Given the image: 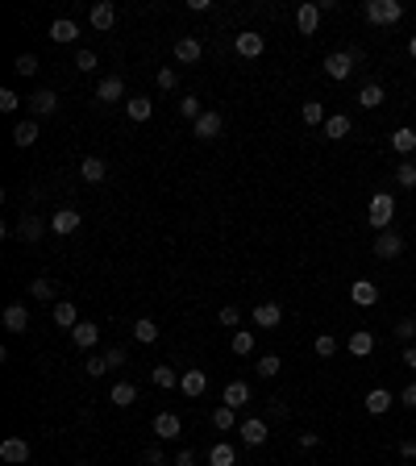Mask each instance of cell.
I'll return each mask as SVG.
<instances>
[{"label": "cell", "instance_id": "42", "mask_svg": "<svg viewBox=\"0 0 416 466\" xmlns=\"http://www.w3.org/2000/svg\"><path fill=\"white\" fill-rule=\"evenodd\" d=\"M279 367H283V363H279V354H263V358H258V375H263V379H275V375H279Z\"/></svg>", "mask_w": 416, "mask_h": 466}, {"label": "cell", "instance_id": "26", "mask_svg": "<svg viewBox=\"0 0 416 466\" xmlns=\"http://www.w3.org/2000/svg\"><path fill=\"white\" fill-rule=\"evenodd\" d=\"M208 466H238V450H233L229 442H217V446L208 450Z\"/></svg>", "mask_w": 416, "mask_h": 466}, {"label": "cell", "instance_id": "6", "mask_svg": "<svg viewBox=\"0 0 416 466\" xmlns=\"http://www.w3.org/2000/svg\"><path fill=\"white\" fill-rule=\"evenodd\" d=\"M0 458L8 466L29 463V442H25V438H4V442H0Z\"/></svg>", "mask_w": 416, "mask_h": 466}, {"label": "cell", "instance_id": "9", "mask_svg": "<svg viewBox=\"0 0 416 466\" xmlns=\"http://www.w3.org/2000/svg\"><path fill=\"white\" fill-rule=\"evenodd\" d=\"M221 129H225V117H221V113H204V117H200V121L192 125V133H196L200 142H213V138H217Z\"/></svg>", "mask_w": 416, "mask_h": 466}, {"label": "cell", "instance_id": "10", "mask_svg": "<svg viewBox=\"0 0 416 466\" xmlns=\"http://www.w3.org/2000/svg\"><path fill=\"white\" fill-rule=\"evenodd\" d=\"M283 321V308L275 304V300H263V304H254V325L258 329H275Z\"/></svg>", "mask_w": 416, "mask_h": 466}, {"label": "cell", "instance_id": "54", "mask_svg": "<svg viewBox=\"0 0 416 466\" xmlns=\"http://www.w3.org/2000/svg\"><path fill=\"white\" fill-rule=\"evenodd\" d=\"M142 458H146V466H163V450H158V446H150Z\"/></svg>", "mask_w": 416, "mask_h": 466}, {"label": "cell", "instance_id": "28", "mask_svg": "<svg viewBox=\"0 0 416 466\" xmlns=\"http://www.w3.org/2000/svg\"><path fill=\"white\" fill-rule=\"evenodd\" d=\"M125 113H129L133 121H146V117L154 113V100H150V96H129V100H125Z\"/></svg>", "mask_w": 416, "mask_h": 466}, {"label": "cell", "instance_id": "22", "mask_svg": "<svg viewBox=\"0 0 416 466\" xmlns=\"http://www.w3.org/2000/svg\"><path fill=\"white\" fill-rule=\"evenodd\" d=\"M113 21H117V8H113L108 0L92 4V29H113Z\"/></svg>", "mask_w": 416, "mask_h": 466}, {"label": "cell", "instance_id": "32", "mask_svg": "<svg viewBox=\"0 0 416 466\" xmlns=\"http://www.w3.org/2000/svg\"><path fill=\"white\" fill-rule=\"evenodd\" d=\"M225 404H229V408H246V404H250V388H246L242 379L229 383V388H225Z\"/></svg>", "mask_w": 416, "mask_h": 466}, {"label": "cell", "instance_id": "60", "mask_svg": "<svg viewBox=\"0 0 416 466\" xmlns=\"http://www.w3.org/2000/svg\"><path fill=\"white\" fill-rule=\"evenodd\" d=\"M408 54H413V58H416V33H413V42H408Z\"/></svg>", "mask_w": 416, "mask_h": 466}, {"label": "cell", "instance_id": "30", "mask_svg": "<svg viewBox=\"0 0 416 466\" xmlns=\"http://www.w3.org/2000/svg\"><path fill=\"white\" fill-rule=\"evenodd\" d=\"M79 175H83L88 183H100V179L108 175V167H104V158H83V163H79Z\"/></svg>", "mask_w": 416, "mask_h": 466}, {"label": "cell", "instance_id": "59", "mask_svg": "<svg viewBox=\"0 0 416 466\" xmlns=\"http://www.w3.org/2000/svg\"><path fill=\"white\" fill-rule=\"evenodd\" d=\"M404 367H408V371H416V346H408V350H404Z\"/></svg>", "mask_w": 416, "mask_h": 466}, {"label": "cell", "instance_id": "47", "mask_svg": "<svg viewBox=\"0 0 416 466\" xmlns=\"http://www.w3.org/2000/svg\"><path fill=\"white\" fill-rule=\"evenodd\" d=\"M217 321H221V325H225V329H238V321H242V313H238V308H233V304H225V308H221V313H217Z\"/></svg>", "mask_w": 416, "mask_h": 466}, {"label": "cell", "instance_id": "34", "mask_svg": "<svg viewBox=\"0 0 416 466\" xmlns=\"http://www.w3.org/2000/svg\"><path fill=\"white\" fill-rule=\"evenodd\" d=\"M42 229H46V225H42L38 217H21V225H17V238H21V242H38V238H42Z\"/></svg>", "mask_w": 416, "mask_h": 466}, {"label": "cell", "instance_id": "58", "mask_svg": "<svg viewBox=\"0 0 416 466\" xmlns=\"http://www.w3.org/2000/svg\"><path fill=\"white\" fill-rule=\"evenodd\" d=\"M300 446H304V450H317V446H321V438H317V433H300Z\"/></svg>", "mask_w": 416, "mask_h": 466}, {"label": "cell", "instance_id": "25", "mask_svg": "<svg viewBox=\"0 0 416 466\" xmlns=\"http://www.w3.org/2000/svg\"><path fill=\"white\" fill-rule=\"evenodd\" d=\"M54 325H58V329H75V325H79V313H75L71 300H58V304H54Z\"/></svg>", "mask_w": 416, "mask_h": 466}, {"label": "cell", "instance_id": "27", "mask_svg": "<svg viewBox=\"0 0 416 466\" xmlns=\"http://www.w3.org/2000/svg\"><path fill=\"white\" fill-rule=\"evenodd\" d=\"M200 54H204V46H200L196 38H179V42H175V58H179V63H196Z\"/></svg>", "mask_w": 416, "mask_h": 466}, {"label": "cell", "instance_id": "8", "mask_svg": "<svg viewBox=\"0 0 416 466\" xmlns=\"http://www.w3.org/2000/svg\"><path fill=\"white\" fill-rule=\"evenodd\" d=\"M25 104H29V113H33V117H50V113H58V96H54L50 88L33 92V96H29Z\"/></svg>", "mask_w": 416, "mask_h": 466}, {"label": "cell", "instance_id": "2", "mask_svg": "<svg viewBox=\"0 0 416 466\" xmlns=\"http://www.w3.org/2000/svg\"><path fill=\"white\" fill-rule=\"evenodd\" d=\"M392 217H396V200H392V192H375L371 196V204H367V221H371V229H392Z\"/></svg>", "mask_w": 416, "mask_h": 466}, {"label": "cell", "instance_id": "31", "mask_svg": "<svg viewBox=\"0 0 416 466\" xmlns=\"http://www.w3.org/2000/svg\"><path fill=\"white\" fill-rule=\"evenodd\" d=\"M150 379H154V388L171 392V388H179V379H183V375H175V367H154V371H150Z\"/></svg>", "mask_w": 416, "mask_h": 466}, {"label": "cell", "instance_id": "41", "mask_svg": "<svg viewBox=\"0 0 416 466\" xmlns=\"http://www.w3.org/2000/svg\"><path fill=\"white\" fill-rule=\"evenodd\" d=\"M179 113H183V117H188L192 125H196V121L204 117V108H200V100H196V96H183V100H179Z\"/></svg>", "mask_w": 416, "mask_h": 466}, {"label": "cell", "instance_id": "36", "mask_svg": "<svg viewBox=\"0 0 416 466\" xmlns=\"http://www.w3.org/2000/svg\"><path fill=\"white\" fill-rule=\"evenodd\" d=\"M108 400H113L117 408H129V404L138 400V388H133V383H117V388L108 392Z\"/></svg>", "mask_w": 416, "mask_h": 466}, {"label": "cell", "instance_id": "48", "mask_svg": "<svg viewBox=\"0 0 416 466\" xmlns=\"http://www.w3.org/2000/svg\"><path fill=\"white\" fill-rule=\"evenodd\" d=\"M13 67H17L21 75H33V71H38V58H33V54H17V63H13Z\"/></svg>", "mask_w": 416, "mask_h": 466}, {"label": "cell", "instance_id": "45", "mask_svg": "<svg viewBox=\"0 0 416 466\" xmlns=\"http://www.w3.org/2000/svg\"><path fill=\"white\" fill-rule=\"evenodd\" d=\"M158 88H163V92L179 88V71H175V67H158Z\"/></svg>", "mask_w": 416, "mask_h": 466}, {"label": "cell", "instance_id": "15", "mask_svg": "<svg viewBox=\"0 0 416 466\" xmlns=\"http://www.w3.org/2000/svg\"><path fill=\"white\" fill-rule=\"evenodd\" d=\"M238 433H242V442L246 446H263L271 433H267V421H258V417H250V421H242L238 425Z\"/></svg>", "mask_w": 416, "mask_h": 466}, {"label": "cell", "instance_id": "52", "mask_svg": "<svg viewBox=\"0 0 416 466\" xmlns=\"http://www.w3.org/2000/svg\"><path fill=\"white\" fill-rule=\"evenodd\" d=\"M104 371H108V363H104V358H88V375H92V379H100Z\"/></svg>", "mask_w": 416, "mask_h": 466}, {"label": "cell", "instance_id": "49", "mask_svg": "<svg viewBox=\"0 0 416 466\" xmlns=\"http://www.w3.org/2000/svg\"><path fill=\"white\" fill-rule=\"evenodd\" d=\"M104 363H108V371H113V367H125V350H121V346H108V350H104Z\"/></svg>", "mask_w": 416, "mask_h": 466}, {"label": "cell", "instance_id": "4", "mask_svg": "<svg viewBox=\"0 0 416 466\" xmlns=\"http://www.w3.org/2000/svg\"><path fill=\"white\" fill-rule=\"evenodd\" d=\"M400 254H404V238H400V233H392V229L375 233V258L392 263V258H400Z\"/></svg>", "mask_w": 416, "mask_h": 466}, {"label": "cell", "instance_id": "14", "mask_svg": "<svg viewBox=\"0 0 416 466\" xmlns=\"http://www.w3.org/2000/svg\"><path fill=\"white\" fill-rule=\"evenodd\" d=\"M204 388H208V375L204 371H183V379H179V392L188 396V400H196V396H204Z\"/></svg>", "mask_w": 416, "mask_h": 466}, {"label": "cell", "instance_id": "1", "mask_svg": "<svg viewBox=\"0 0 416 466\" xmlns=\"http://www.w3.org/2000/svg\"><path fill=\"white\" fill-rule=\"evenodd\" d=\"M358 63H363V50H358V46H346V50H333V54H325V75L342 83V79H350V71H354Z\"/></svg>", "mask_w": 416, "mask_h": 466}, {"label": "cell", "instance_id": "56", "mask_svg": "<svg viewBox=\"0 0 416 466\" xmlns=\"http://www.w3.org/2000/svg\"><path fill=\"white\" fill-rule=\"evenodd\" d=\"M175 466H196V454H192V450H179V454H175Z\"/></svg>", "mask_w": 416, "mask_h": 466}, {"label": "cell", "instance_id": "46", "mask_svg": "<svg viewBox=\"0 0 416 466\" xmlns=\"http://www.w3.org/2000/svg\"><path fill=\"white\" fill-rule=\"evenodd\" d=\"M413 338H416V317H404L396 325V342H413Z\"/></svg>", "mask_w": 416, "mask_h": 466}, {"label": "cell", "instance_id": "24", "mask_svg": "<svg viewBox=\"0 0 416 466\" xmlns=\"http://www.w3.org/2000/svg\"><path fill=\"white\" fill-rule=\"evenodd\" d=\"M350 129H354V125H350V117H346V113H333V117L325 121V138H329V142H342Z\"/></svg>", "mask_w": 416, "mask_h": 466}, {"label": "cell", "instance_id": "11", "mask_svg": "<svg viewBox=\"0 0 416 466\" xmlns=\"http://www.w3.org/2000/svg\"><path fill=\"white\" fill-rule=\"evenodd\" d=\"M346 350H350L354 358H371V354H375V333H371V329L350 333V338H346Z\"/></svg>", "mask_w": 416, "mask_h": 466}, {"label": "cell", "instance_id": "53", "mask_svg": "<svg viewBox=\"0 0 416 466\" xmlns=\"http://www.w3.org/2000/svg\"><path fill=\"white\" fill-rule=\"evenodd\" d=\"M400 404H404V408H416V383H408V388L400 392Z\"/></svg>", "mask_w": 416, "mask_h": 466}, {"label": "cell", "instance_id": "18", "mask_svg": "<svg viewBox=\"0 0 416 466\" xmlns=\"http://www.w3.org/2000/svg\"><path fill=\"white\" fill-rule=\"evenodd\" d=\"M79 38V25L71 21V17H58L54 25H50V42H58V46H67V42H75Z\"/></svg>", "mask_w": 416, "mask_h": 466}, {"label": "cell", "instance_id": "44", "mask_svg": "<svg viewBox=\"0 0 416 466\" xmlns=\"http://www.w3.org/2000/svg\"><path fill=\"white\" fill-rule=\"evenodd\" d=\"M229 346H233V354H238V358H246V354L254 350V333H233V342H229Z\"/></svg>", "mask_w": 416, "mask_h": 466}, {"label": "cell", "instance_id": "50", "mask_svg": "<svg viewBox=\"0 0 416 466\" xmlns=\"http://www.w3.org/2000/svg\"><path fill=\"white\" fill-rule=\"evenodd\" d=\"M75 67H79V71H96V54H92V50H79V54H75Z\"/></svg>", "mask_w": 416, "mask_h": 466}, {"label": "cell", "instance_id": "20", "mask_svg": "<svg viewBox=\"0 0 416 466\" xmlns=\"http://www.w3.org/2000/svg\"><path fill=\"white\" fill-rule=\"evenodd\" d=\"M71 342H75V346H79V350H92V346H96V342H100V329H96V325H92V321H79V325H75V329H71Z\"/></svg>", "mask_w": 416, "mask_h": 466}, {"label": "cell", "instance_id": "57", "mask_svg": "<svg viewBox=\"0 0 416 466\" xmlns=\"http://www.w3.org/2000/svg\"><path fill=\"white\" fill-rule=\"evenodd\" d=\"M271 417L283 421V417H288V404H283V400H271Z\"/></svg>", "mask_w": 416, "mask_h": 466}, {"label": "cell", "instance_id": "3", "mask_svg": "<svg viewBox=\"0 0 416 466\" xmlns=\"http://www.w3.org/2000/svg\"><path fill=\"white\" fill-rule=\"evenodd\" d=\"M363 17H367L371 25H396V21L404 17V4H400V0H367V4H363Z\"/></svg>", "mask_w": 416, "mask_h": 466}, {"label": "cell", "instance_id": "12", "mask_svg": "<svg viewBox=\"0 0 416 466\" xmlns=\"http://www.w3.org/2000/svg\"><path fill=\"white\" fill-rule=\"evenodd\" d=\"M179 433H183V425H179L175 413H158V417H154V438H158V442H175Z\"/></svg>", "mask_w": 416, "mask_h": 466}, {"label": "cell", "instance_id": "38", "mask_svg": "<svg viewBox=\"0 0 416 466\" xmlns=\"http://www.w3.org/2000/svg\"><path fill=\"white\" fill-rule=\"evenodd\" d=\"M238 408H229V404H221L217 413H213V425L221 429V433H229V429H238V417H233Z\"/></svg>", "mask_w": 416, "mask_h": 466}, {"label": "cell", "instance_id": "17", "mask_svg": "<svg viewBox=\"0 0 416 466\" xmlns=\"http://www.w3.org/2000/svg\"><path fill=\"white\" fill-rule=\"evenodd\" d=\"M50 229H54L58 238H67V233H75V229H79V213H75V208H58V213L50 217Z\"/></svg>", "mask_w": 416, "mask_h": 466}, {"label": "cell", "instance_id": "29", "mask_svg": "<svg viewBox=\"0 0 416 466\" xmlns=\"http://www.w3.org/2000/svg\"><path fill=\"white\" fill-rule=\"evenodd\" d=\"M392 150L404 154V158L416 154V129H396V133H392Z\"/></svg>", "mask_w": 416, "mask_h": 466}, {"label": "cell", "instance_id": "16", "mask_svg": "<svg viewBox=\"0 0 416 466\" xmlns=\"http://www.w3.org/2000/svg\"><path fill=\"white\" fill-rule=\"evenodd\" d=\"M121 96H125V83H121L117 75H104L100 88H96V100H100V104H117Z\"/></svg>", "mask_w": 416, "mask_h": 466}, {"label": "cell", "instance_id": "35", "mask_svg": "<svg viewBox=\"0 0 416 466\" xmlns=\"http://www.w3.org/2000/svg\"><path fill=\"white\" fill-rule=\"evenodd\" d=\"M133 338H138L142 346H154V342H158V325H154L150 317H142V321L133 325Z\"/></svg>", "mask_w": 416, "mask_h": 466}, {"label": "cell", "instance_id": "40", "mask_svg": "<svg viewBox=\"0 0 416 466\" xmlns=\"http://www.w3.org/2000/svg\"><path fill=\"white\" fill-rule=\"evenodd\" d=\"M313 350H317V354H321V358H333V354H338V350H342V346H338V338H333V333H321V338H317V342H313Z\"/></svg>", "mask_w": 416, "mask_h": 466}, {"label": "cell", "instance_id": "5", "mask_svg": "<svg viewBox=\"0 0 416 466\" xmlns=\"http://www.w3.org/2000/svg\"><path fill=\"white\" fill-rule=\"evenodd\" d=\"M233 50H238L242 58H258V54L267 50V38H263V33H254V29H246V33H238V38H233Z\"/></svg>", "mask_w": 416, "mask_h": 466}, {"label": "cell", "instance_id": "39", "mask_svg": "<svg viewBox=\"0 0 416 466\" xmlns=\"http://www.w3.org/2000/svg\"><path fill=\"white\" fill-rule=\"evenodd\" d=\"M396 183H400V188H416V163L413 158H400V167H396Z\"/></svg>", "mask_w": 416, "mask_h": 466}, {"label": "cell", "instance_id": "37", "mask_svg": "<svg viewBox=\"0 0 416 466\" xmlns=\"http://www.w3.org/2000/svg\"><path fill=\"white\" fill-rule=\"evenodd\" d=\"M300 117H304V125H321V121H329V117H325V104H321V100H304Z\"/></svg>", "mask_w": 416, "mask_h": 466}, {"label": "cell", "instance_id": "33", "mask_svg": "<svg viewBox=\"0 0 416 466\" xmlns=\"http://www.w3.org/2000/svg\"><path fill=\"white\" fill-rule=\"evenodd\" d=\"M38 133H42V129H38V121H21V125L13 129V142H17V146H33V142H38Z\"/></svg>", "mask_w": 416, "mask_h": 466}, {"label": "cell", "instance_id": "19", "mask_svg": "<svg viewBox=\"0 0 416 466\" xmlns=\"http://www.w3.org/2000/svg\"><path fill=\"white\" fill-rule=\"evenodd\" d=\"M25 325H29V308L25 304H8L4 308V329L8 333H25Z\"/></svg>", "mask_w": 416, "mask_h": 466}, {"label": "cell", "instance_id": "51", "mask_svg": "<svg viewBox=\"0 0 416 466\" xmlns=\"http://www.w3.org/2000/svg\"><path fill=\"white\" fill-rule=\"evenodd\" d=\"M17 104H21V96H17L13 88H4V92H0V108H4V113H13Z\"/></svg>", "mask_w": 416, "mask_h": 466}, {"label": "cell", "instance_id": "43", "mask_svg": "<svg viewBox=\"0 0 416 466\" xmlns=\"http://www.w3.org/2000/svg\"><path fill=\"white\" fill-rule=\"evenodd\" d=\"M29 296H33V300H54V283H50V279H33V283H29Z\"/></svg>", "mask_w": 416, "mask_h": 466}, {"label": "cell", "instance_id": "13", "mask_svg": "<svg viewBox=\"0 0 416 466\" xmlns=\"http://www.w3.org/2000/svg\"><path fill=\"white\" fill-rule=\"evenodd\" d=\"M296 29L300 33H317L321 29V4H300L296 8Z\"/></svg>", "mask_w": 416, "mask_h": 466}, {"label": "cell", "instance_id": "55", "mask_svg": "<svg viewBox=\"0 0 416 466\" xmlns=\"http://www.w3.org/2000/svg\"><path fill=\"white\" fill-rule=\"evenodd\" d=\"M400 458H416V442H413V438H404V442H400Z\"/></svg>", "mask_w": 416, "mask_h": 466}, {"label": "cell", "instance_id": "21", "mask_svg": "<svg viewBox=\"0 0 416 466\" xmlns=\"http://www.w3.org/2000/svg\"><path fill=\"white\" fill-rule=\"evenodd\" d=\"M388 408H392V392H388V388H371V392H367V413H371V417H383Z\"/></svg>", "mask_w": 416, "mask_h": 466}, {"label": "cell", "instance_id": "23", "mask_svg": "<svg viewBox=\"0 0 416 466\" xmlns=\"http://www.w3.org/2000/svg\"><path fill=\"white\" fill-rule=\"evenodd\" d=\"M383 100H388V96H383V83H375V79H371V83H363V88H358V104H363V108H379Z\"/></svg>", "mask_w": 416, "mask_h": 466}, {"label": "cell", "instance_id": "61", "mask_svg": "<svg viewBox=\"0 0 416 466\" xmlns=\"http://www.w3.org/2000/svg\"><path fill=\"white\" fill-rule=\"evenodd\" d=\"M75 466H88V463H75Z\"/></svg>", "mask_w": 416, "mask_h": 466}, {"label": "cell", "instance_id": "7", "mask_svg": "<svg viewBox=\"0 0 416 466\" xmlns=\"http://www.w3.org/2000/svg\"><path fill=\"white\" fill-rule=\"evenodd\" d=\"M350 300H354L358 308H375V304H379V288H375L371 279H354V283H350Z\"/></svg>", "mask_w": 416, "mask_h": 466}]
</instances>
